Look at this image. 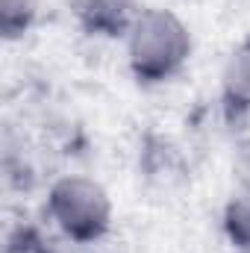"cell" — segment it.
<instances>
[{"instance_id":"cell-2","label":"cell","mask_w":250,"mask_h":253,"mask_svg":"<svg viewBox=\"0 0 250 253\" xmlns=\"http://www.w3.org/2000/svg\"><path fill=\"white\" fill-rule=\"evenodd\" d=\"M156 24H159L156 39H153L150 27L141 21L138 33H135V42H132L135 68H138V74H147V77L168 74L171 68H177L183 62V53H186V39H183V30L177 27V21L168 18V15H156Z\"/></svg>"},{"instance_id":"cell-1","label":"cell","mask_w":250,"mask_h":253,"mask_svg":"<svg viewBox=\"0 0 250 253\" xmlns=\"http://www.w3.org/2000/svg\"><path fill=\"white\" fill-rule=\"evenodd\" d=\"M53 212L59 215L62 227L77 239H91L106 227V200L100 189L88 183H62L53 191Z\"/></svg>"},{"instance_id":"cell-4","label":"cell","mask_w":250,"mask_h":253,"mask_svg":"<svg viewBox=\"0 0 250 253\" xmlns=\"http://www.w3.org/2000/svg\"><path fill=\"white\" fill-rule=\"evenodd\" d=\"M230 233L239 242V248H250V203L242 200L230 209Z\"/></svg>"},{"instance_id":"cell-3","label":"cell","mask_w":250,"mask_h":253,"mask_svg":"<svg viewBox=\"0 0 250 253\" xmlns=\"http://www.w3.org/2000/svg\"><path fill=\"white\" fill-rule=\"evenodd\" d=\"M124 9L126 0H80V15L94 27V30H121L124 27Z\"/></svg>"}]
</instances>
